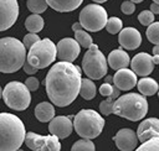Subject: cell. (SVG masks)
<instances>
[{"instance_id":"47","label":"cell","mask_w":159,"mask_h":151,"mask_svg":"<svg viewBox=\"0 0 159 151\" xmlns=\"http://www.w3.org/2000/svg\"><path fill=\"white\" fill-rule=\"evenodd\" d=\"M158 95H159V90H158Z\"/></svg>"},{"instance_id":"39","label":"cell","mask_w":159,"mask_h":151,"mask_svg":"<svg viewBox=\"0 0 159 151\" xmlns=\"http://www.w3.org/2000/svg\"><path fill=\"white\" fill-rule=\"evenodd\" d=\"M80 28H83V27H82V25H81L80 22H75V24L72 25V30H73V31H76V30H80Z\"/></svg>"},{"instance_id":"19","label":"cell","mask_w":159,"mask_h":151,"mask_svg":"<svg viewBox=\"0 0 159 151\" xmlns=\"http://www.w3.org/2000/svg\"><path fill=\"white\" fill-rule=\"evenodd\" d=\"M107 62L112 69L118 71L120 68H127L130 63V58L125 51H123L122 48H117L108 54Z\"/></svg>"},{"instance_id":"28","label":"cell","mask_w":159,"mask_h":151,"mask_svg":"<svg viewBox=\"0 0 159 151\" xmlns=\"http://www.w3.org/2000/svg\"><path fill=\"white\" fill-rule=\"evenodd\" d=\"M47 6L46 0H27V9L32 14H42Z\"/></svg>"},{"instance_id":"43","label":"cell","mask_w":159,"mask_h":151,"mask_svg":"<svg viewBox=\"0 0 159 151\" xmlns=\"http://www.w3.org/2000/svg\"><path fill=\"white\" fill-rule=\"evenodd\" d=\"M92 1H94V2H97V4H102V2H104V1H107V0H92Z\"/></svg>"},{"instance_id":"14","label":"cell","mask_w":159,"mask_h":151,"mask_svg":"<svg viewBox=\"0 0 159 151\" xmlns=\"http://www.w3.org/2000/svg\"><path fill=\"white\" fill-rule=\"evenodd\" d=\"M130 67H132V71L137 74V76H140V77H147L149 76L153 69H154V62H153V58L149 53H145V52H140V53H137L132 61H130Z\"/></svg>"},{"instance_id":"20","label":"cell","mask_w":159,"mask_h":151,"mask_svg":"<svg viewBox=\"0 0 159 151\" xmlns=\"http://www.w3.org/2000/svg\"><path fill=\"white\" fill-rule=\"evenodd\" d=\"M83 0H46L47 5L58 12H70L76 10Z\"/></svg>"},{"instance_id":"33","label":"cell","mask_w":159,"mask_h":151,"mask_svg":"<svg viewBox=\"0 0 159 151\" xmlns=\"http://www.w3.org/2000/svg\"><path fill=\"white\" fill-rule=\"evenodd\" d=\"M39 40H40V37H39L37 33L30 32V33L25 35V37H24V40H22V43H24V46H25L26 48H30V47H31L36 41H39Z\"/></svg>"},{"instance_id":"16","label":"cell","mask_w":159,"mask_h":151,"mask_svg":"<svg viewBox=\"0 0 159 151\" xmlns=\"http://www.w3.org/2000/svg\"><path fill=\"white\" fill-rule=\"evenodd\" d=\"M118 42L125 50H135L142 43V35L134 27H125L119 31Z\"/></svg>"},{"instance_id":"9","label":"cell","mask_w":159,"mask_h":151,"mask_svg":"<svg viewBox=\"0 0 159 151\" xmlns=\"http://www.w3.org/2000/svg\"><path fill=\"white\" fill-rule=\"evenodd\" d=\"M107 20L108 15L106 9L98 4L86 5L80 12V24L86 31H101L103 27H106Z\"/></svg>"},{"instance_id":"45","label":"cell","mask_w":159,"mask_h":151,"mask_svg":"<svg viewBox=\"0 0 159 151\" xmlns=\"http://www.w3.org/2000/svg\"><path fill=\"white\" fill-rule=\"evenodd\" d=\"M1 97H2V89H1V87H0V99H1Z\"/></svg>"},{"instance_id":"11","label":"cell","mask_w":159,"mask_h":151,"mask_svg":"<svg viewBox=\"0 0 159 151\" xmlns=\"http://www.w3.org/2000/svg\"><path fill=\"white\" fill-rule=\"evenodd\" d=\"M19 17L17 0H0V32L10 28Z\"/></svg>"},{"instance_id":"24","label":"cell","mask_w":159,"mask_h":151,"mask_svg":"<svg viewBox=\"0 0 159 151\" xmlns=\"http://www.w3.org/2000/svg\"><path fill=\"white\" fill-rule=\"evenodd\" d=\"M97 93V88L96 84L92 82L91 78H84L81 80V88H80V95L86 99V100H91L96 97Z\"/></svg>"},{"instance_id":"13","label":"cell","mask_w":159,"mask_h":151,"mask_svg":"<svg viewBox=\"0 0 159 151\" xmlns=\"http://www.w3.org/2000/svg\"><path fill=\"white\" fill-rule=\"evenodd\" d=\"M72 116H53L48 124V131L52 135H56L58 139H66L71 135L73 129V123L71 121Z\"/></svg>"},{"instance_id":"44","label":"cell","mask_w":159,"mask_h":151,"mask_svg":"<svg viewBox=\"0 0 159 151\" xmlns=\"http://www.w3.org/2000/svg\"><path fill=\"white\" fill-rule=\"evenodd\" d=\"M130 1H133V2H142L143 0H130Z\"/></svg>"},{"instance_id":"7","label":"cell","mask_w":159,"mask_h":151,"mask_svg":"<svg viewBox=\"0 0 159 151\" xmlns=\"http://www.w3.org/2000/svg\"><path fill=\"white\" fill-rule=\"evenodd\" d=\"M82 69L91 79H101L107 74L108 62L98 46L92 43L82 58Z\"/></svg>"},{"instance_id":"23","label":"cell","mask_w":159,"mask_h":151,"mask_svg":"<svg viewBox=\"0 0 159 151\" xmlns=\"http://www.w3.org/2000/svg\"><path fill=\"white\" fill-rule=\"evenodd\" d=\"M43 19L40 16V14H32L30 16L26 17L25 20V27L29 32H32V33H37L40 32L42 28H43Z\"/></svg>"},{"instance_id":"25","label":"cell","mask_w":159,"mask_h":151,"mask_svg":"<svg viewBox=\"0 0 159 151\" xmlns=\"http://www.w3.org/2000/svg\"><path fill=\"white\" fill-rule=\"evenodd\" d=\"M75 40L83 48H89L91 45L93 43V40H92L91 35L86 30H83V28H80V30H76L75 31Z\"/></svg>"},{"instance_id":"37","label":"cell","mask_w":159,"mask_h":151,"mask_svg":"<svg viewBox=\"0 0 159 151\" xmlns=\"http://www.w3.org/2000/svg\"><path fill=\"white\" fill-rule=\"evenodd\" d=\"M22 68H24V71H25V73L26 74H35V73H37V71H39V68H36V67H34V66H31L29 62H25L24 63V66H22Z\"/></svg>"},{"instance_id":"40","label":"cell","mask_w":159,"mask_h":151,"mask_svg":"<svg viewBox=\"0 0 159 151\" xmlns=\"http://www.w3.org/2000/svg\"><path fill=\"white\" fill-rule=\"evenodd\" d=\"M152 58H153V62H154V64H158V66H159V54H154Z\"/></svg>"},{"instance_id":"15","label":"cell","mask_w":159,"mask_h":151,"mask_svg":"<svg viewBox=\"0 0 159 151\" xmlns=\"http://www.w3.org/2000/svg\"><path fill=\"white\" fill-rule=\"evenodd\" d=\"M113 141L116 142V146L122 151H130L137 149L138 144V136L137 132H134L132 129H120L114 136Z\"/></svg>"},{"instance_id":"41","label":"cell","mask_w":159,"mask_h":151,"mask_svg":"<svg viewBox=\"0 0 159 151\" xmlns=\"http://www.w3.org/2000/svg\"><path fill=\"white\" fill-rule=\"evenodd\" d=\"M153 53H154V54H159V45H154V47H153Z\"/></svg>"},{"instance_id":"2","label":"cell","mask_w":159,"mask_h":151,"mask_svg":"<svg viewBox=\"0 0 159 151\" xmlns=\"http://www.w3.org/2000/svg\"><path fill=\"white\" fill-rule=\"evenodd\" d=\"M25 136V125L20 118L11 113H0V151L19 150Z\"/></svg>"},{"instance_id":"4","label":"cell","mask_w":159,"mask_h":151,"mask_svg":"<svg viewBox=\"0 0 159 151\" xmlns=\"http://www.w3.org/2000/svg\"><path fill=\"white\" fill-rule=\"evenodd\" d=\"M112 113L130 121L142 120L148 113V101L145 95L139 93H127L119 95L113 104Z\"/></svg>"},{"instance_id":"3","label":"cell","mask_w":159,"mask_h":151,"mask_svg":"<svg viewBox=\"0 0 159 151\" xmlns=\"http://www.w3.org/2000/svg\"><path fill=\"white\" fill-rule=\"evenodd\" d=\"M26 59V47L15 37L0 38V72L14 73L19 71Z\"/></svg>"},{"instance_id":"35","label":"cell","mask_w":159,"mask_h":151,"mask_svg":"<svg viewBox=\"0 0 159 151\" xmlns=\"http://www.w3.org/2000/svg\"><path fill=\"white\" fill-rule=\"evenodd\" d=\"M113 87H114L113 84L104 82V83L99 87V94L103 95V97H109V95H112V93H113Z\"/></svg>"},{"instance_id":"46","label":"cell","mask_w":159,"mask_h":151,"mask_svg":"<svg viewBox=\"0 0 159 151\" xmlns=\"http://www.w3.org/2000/svg\"><path fill=\"white\" fill-rule=\"evenodd\" d=\"M154 2H157V4H159V0H153Z\"/></svg>"},{"instance_id":"17","label":"cell","mask_w":159,"mask_h":151,"mask_svg":"<svg viewBox=\"0 0 159 151\" xmlns=\"http://www.w3.org/2000/svg\"><path fill=\"white\" fill-rule=\"evenodd\" d=\"M137 74L128 68H120L113 76V84L120 90H130L137 85Z\"/></svg>"},{"instance_id":"26","label":"cell","mask_w":159,"mask_h":151,"mask_svg":"<svg viewBox=\"0 0 159 151\" xmlns=\"http://www.w3.org/2000/svg\"><path fill=\"white\" fill-rule=\"evenodd\" d=\"M138 151H159V136H153L137 147Z\"/></svg>"},{"instance_id":"36","label":"cell","mask_w":159,"mask_h":151,"mask_svg":"<svg viewBox=\"0 0 159 151\" xmlns=\"http://www.w3.org/2000/svg\"><path fill=\"white\" fill-rule=\"evenodd\" d=\"M25 84H26V87L29 88L30 92H35V90H37V88H39V85H40V82H39V79L35 78V77H29V78L26 79Z\"/></svg>"},{"instance_id":"10","label":"cell","mask_w":159,"mask_h":151,"mask_svg":"<svg viewBox=\"0 0 159 151\" xmlns=\"http://www.w3.org/2000/svg\"><path fill=\"white\" fill-rule=\"evenodd\" d=\"M25 144L29 149L34 151H58L61 150V144L56 135L42 136L36 132L29 131L25 136Z\"/></svg>"},{"instance_id":"34","label":"cell","mask_w":159,"mask_h":151,"mask_svg":"<svg viewBox=\"0 0 159 151\" xmlns=\"http://www.w3.org/2000/svg\"><path fill=\"white\" fill-rule=\"evenodd\" d=\"M120 10H122V12L125 14V15H132V14L135 11V5H134L133 1L127 0V1H123V2H122Z\"/></svg>"},{"instance_id":"22","label":"cell","mask_w":159,"mask_h":151,"mask_svg":"<svg viewBox=\"0 0 159 151\" xmlns=\"http://www.w3.org/2000/svg\"><path fill=\"white\" fill-rule=\"evenodd\" d=\"M137 87H138L139 93L143 94V95H145V97L154 95L159 90V85H158L157 80L153 79V78H149L148 76L147 77H143L140 80H138L137 82Z\"/></svg>"},{"instance_id":"31","label":"cell","mask_w":159,"mask_h":151,"mask_svg":"<svg viewBox=\"0 0 159 151\" xmlns=\"http://www.w3.org/2000/svg\"><path fill=\"white\" fill-rule=\"evenodd\" d=\"M114 98H112L111 95L107 97L106 100L101 101L99 104V111L103 114V115H109L112 114V109H113V104H114Z\"/></svg>"},{"instance_id":"1","label":"cell","mask_w":159,"mask_h":151,"mask_svg":"<svg viewBox=\"0 0 159 151\" xmlns=\"http://www.w3.org/2000/svg\"><path fill=\"white\" fill-rule=\"evenodd\" d=\"M81 80L80 67L75 66L72 62L60 61L50 68L43 84L51 103L62 108L70 105L77 98Z\"/></svg>"},{"instance_id":"8","label":"cell","mask_w":159,"mask_h":151,"mask_svg":"<svg viewBox=\"0 0 159 151\" xmlns=\"http://www.w3.org/2000/svg\"><path fill=\"white\" fill-rule=\"evenodd\" d=\"M2 99L12 110H25L31 103V94L25 83L12 80L2 89Z\"/></svg>"},{"instance_id":"42","label":"cell","mask_w":159,"mask_h":151,"mask_svg":"<svg viewBox=\"0 0 159 151\" xmlns=\"http://www.w3.org/2000/svg\"><path fill=\"white\" fill-rule=\"evenodd\" d=\"M106 82H107V83H113V77L107 76V77H106Z\"/></svg>"},{"instance_id":"6","label":"cell","mask_w":159,"mask_h":151,"mask_svg":"<svg viewBox=\"0 0 159 151\" xmlns=\"http://www.w3.org/2000/svg\"><path fill=\"white\" fill-rule=\"evenodd\" d=\"M56 57H57V48L56 45L50 38L36 41L29 48V53L26 56L27 62L39 69L48 67L51 63L55 62Z\"/></svg>"},{"instance_id":"18","label":"cell","mask_w":159,"mask_h":151,"mask_svg":"<svg viewBox=\"0 0 159 151\" xmlns=\"http://www.w3.org/2000/svg\"><path fill=\"white\" fill-rule=\"evenodd\" d=\"M137 136L140 142H144L153 136H159V119L148 118L143 120L137 129Z\"/></svg>"},{"instance_id":"21","label":"cell","mask_w":159,"mask_h":151,"mask_svg":"<svg viewBox=\"0 0 159 151\" xmlns=\"http://www.w3.org/2000/svg\"><path fill=\"white\" fill-rule=\"evenodd\" d=\"M35 116L41 123H47L55 116V108L51 103L42 101L39 103L35 108Z\"/></svg>"},{"instance_id":"32","label":"cell","mask_w":159,"mask_h":151,"mask_svg":"<svg viewBox=\"0 0 159 151\" xmlns=\"http://www.w3.org/2000/svg\"><path fill=\"white\" fill-rule=\"evenodd\" d=\"M138 21L143 26H149L152 22H154V14L150 10H143L138 15Z\"/></svg>"},{"instance_id":"29","label":"cell","mask_w":159,"mask_h":151,"mask_svg":"<svg viewBox=\"0 0 159 151\" xmlns=\"http://www.w3.org/2000/svg\"><path fill=\"white\" fill-rule=\"evenodd\" d=\"M147 38L154 45H159V22H152L147 28Z\"/></svg>"},{"instance_id":"5","label":"cell","mask_w":159,"mask_h":151,"mask_svg":"<svg viewBox=\"0 0 159 151\" xmlns=\"http://www.w3.org/2000/svg\"><path fill=\"white\" fill-rule=\"evenodd\" d=\"M104 127L102 115L92 109H82L73 118V129L84 139H94L99 136Z\"/></svg>"},{"instance_id":"30","label":"cell","mask_w":159,"mask_h":151,"mask_svg":"<svg viewBox=\"0 0 159 151\" xmlns=\"http://www.w3.org/2000/svg\"><path fill=\"white\" fill-rule=\"evenodd\" d=\"M122 26H123V22L119 17H109L106 24V30L109 33L114 35V33H119V31L122 30Z\"/></svg>"},{"instance_id":"38","label":"cell","mask_w":159,"mask_h":151,"mask_svg":"<svg viewBox=\"0 0 159 151\" xmlns=\"http://www.w3.org/2000/svg\"><path fill=\"white\" fill-rule=\"evenodd\" d=\"M150 11L153 14H159V4H157V2L150 4Z\"/></svg>"},{"instance_id":"27","label":"cell","mask_w":159,"mask_h":151,"mask_svg":"<svg viewBox=\"0 0 159 151\" xmlns=\"http://www.w3.org/2000/svg\"><path fill=\"white\" fill-rule=\"evenodd\" d=\"M96 147H94V144L92 142V139H84L82 137L81 140L76 141L73 145H72V151H93Z\"/></svg>"},{"instance_id":"12","label":"cell","mask_w":159,"mask_h":151,"mask_svg":"<svg viewBox=\"0 0 159 151\" xmlns=\"http://www.w3.org/2000/svg\"><path fill=\"white\" fill-rule=\"evenodd\" d=\"M56 48H57V57L60 58V61H66V62H73L81 52L80 43L71 37L60 40L58 43L56 45Z\"/></svg>"}]
</instances>
